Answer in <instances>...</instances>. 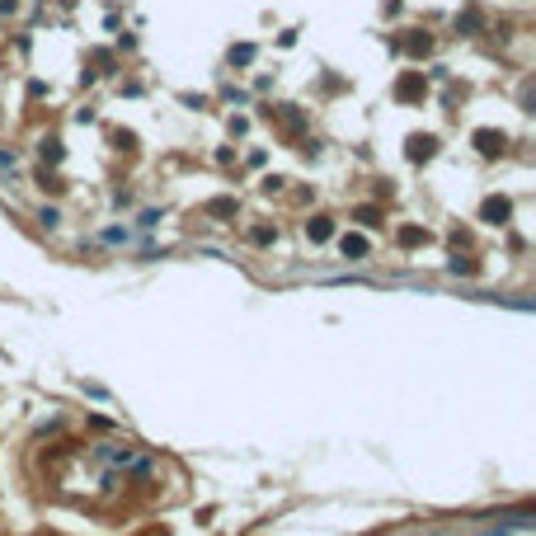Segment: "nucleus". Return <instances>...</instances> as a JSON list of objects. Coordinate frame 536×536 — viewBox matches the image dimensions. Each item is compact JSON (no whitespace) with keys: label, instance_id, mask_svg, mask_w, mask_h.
Listing matches in <instances>:
<instances>
[{"label":"nucleus","instance_id":"1","mask_svg":"<svg viewBox=\"0 0 536 536\" xmlns=\"http://www.w3.org/2000/svg\"><path fill=\"white\" fill-rule=\"evenodd\" d=\"M424 95H428L424 71H410V76H400V80H395V99H400V104H410V99H424Z\"/></svg>","mask_w":536,"mask_h":536},{"label":"nucleus","instance_id":"2","mask_svg":"<svg viewBox=\"0 0 536 536\" xmlns=\"http://www.w3.org/2000/svg\"><path fill=\"white\" fill-rule=\"evenodd\" d=\"M475 151H480V156H504V146H508V137L504 132H494V127H475Z\"/></svg>","mask_w":536,"mask_h":536},{"label":"nucleus","instance_id":"3","mask_svg":"<svg viewBox=\"0 0 536 536\" xmlns=\"http://www.w3.org/2000/svg\"><path fill=\"white\" fill-rule=\"evenodd\" d=\"M508 217H513V203H508V198H485V203H480V221H489V226H504Z\"/></svg>","mask_w":536,"mask_h":536},{"label":"nucleus","instance_id":"4","mask_svg":"<svg viewBox=\"0 0 536 536\" xmlns=\"http://www.w3.org/2000/svg\"><path fill=\"white\" fill-rule=\"evenodd\" d=\"M405 156H410L414 165H419V160H433L438 156V137H410V142H405Z\"/></svg>","mask_w":536,"mask_h":536},{"label":"nucleus","instance_id":"5","mask_svg":"<svg viewBox=\"0 0 536 536\" xmlns=\"http://www.w3.org/2000/svg\"><path fill=\"white\" fill-rule=\"evenodd\" d=\"M306 236L316 240V245H320V240H330L334 236V221L330 217H311V221H306Z\"/></svg>","mask_w":536,"mask_h":536},{"label":"nucleus","instance_id":"6","mask_svg":"<svg viewBox=\"0 0 536 536\" xmlns=\"http://www.w3.org/2000/svg\"><path fill=\"white\" fill-rule=\"evenodd\" d=\"M339 250H344V259H363V254H367V236H344V240H339Z\"/></svg>","mask_w":536,"mask_h":536},{"label":"nucleus","instance_id":"7","mask_svg":"<svg viewBox=\"0 0 536 536\" xmlns=\"http://www.w3.org/2000/svg\"><path fill=\"white\" fill-rule=\"evenodd\" d=\"M405 52H410V57H428V52H433V38H428V33H414V38H405Z\"/></svg>","mask_w":536,"mask_h":536},{"label":"nucleus","instance_id":"8","mask_svg":"<svg viewBox=\"0 0 536 536\" xmlns=\"http://www.w3.org/2000/svg\"><path fill=\"white\" fill-rule=\"evenodd\" d=\"M424 240H428V231H419V226H405V231H400V245H405V250L424 245Z\"/></svg>","mask_w":536,"mask_h":536},{"label":"nucleus","instance_id":"9","mask_svg":"<svg viewBox=\"0 0 536 536\" xmlns=\"http://www.w3.org/2000/svg\"><path fill=\"white\" fill-rule=\"evenodd\" d=\"M207 217H236V203H231V198H217V203H207Z\"/></svg>","mask_w":536,"mask_h":536},{"label":"nucleus","instance_id":"10","mask_svg":"<svg viewBox=\"0 0 536 536\" xmlns=\"http://www.w3.org/2000/svg\"><path fill=\"white\" fill-rule=\"evenodd\" d=\"M358 221L363 226H381V207H358Z\"/></svg>","mask_w":536,"mask_h":536},{"label":"nucleus","instance_id":"11","mask_svg":"<svg viewBox=\"0 0 536 536\" xmlns=\"http://www.w3.org/2000/svg\"><path fill=\"white\" fill-rule=\"evenodd\" d=\"M43 160L57 165V160H62V142H43Z\"/></svg>","mask_w":536,"mask_h":536},{"label":"nucleus","instance_id":"12","mask_svg":"<svg viewBox=\"0 0 536 536\" xmlns=\"http://www.w3.org/2000/svg\"><path fill=\"white\" fill-rule=\"evenodd\" d=\"M231 62H240V66H245V62H254V48H250V43H240V48L231 52Z\"/></svg>","mask_w":536,"mask_h":536}]
</instances>
